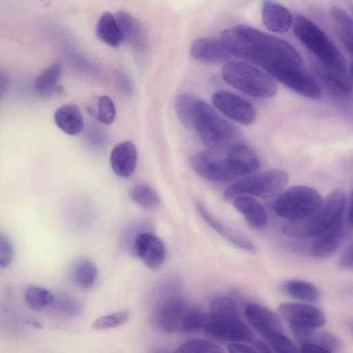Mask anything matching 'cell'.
<instances>
[{
    "label": "cell",
    "mask_w": 353,
    "mask_h": 353,
    "mask_svg": "<svg viewBox=\"0 0 353 353\" xmlns=\"http://www.w3.org/2000/svg\"><path fill=\"white\" fill-rule=\"evenodd\" d=\"M220 40L231 57L254 63L265 71L279 66H301V54L290 43L254 28L225 29Z\"/></svg>",
    "instance_id": "cell-1"
},
{
    "label": "cell",
    "mask_w": 353,
    "mask_h": 353,
    "mask_svg": "<svg viewBox=\"0 0 353 353\" xmlns=\"http://www.w3.org/2000/svg\"><path fill=\"white\" fill-rule=\"evenodd\" d=\"M192 169L204 179L216 183L228 182L256 172L260 161L254 150L239 143L222 150L194 153L190 159Z\"/></svg>",
    "instance_id": "cell-2"
},
{
    "label": "cell",
    "mask_w": 353,
    "mask_h": 353,
    "mask_svg": "<svg viewBox=\"0 0 353 353\" xmlns=\"http://www.w3.org/2000/svg\"><path fill=\"white\" fill-rule=\"evenodd\" d=\"M292 26L297 39L314 56V67L350 74L343 54L316 23L305 16L295 14Z\"/></svg>",
    "instance_id": "cell-3"
},
{
    "label": "cell",
    "mask_w": 353,
    "mask_h": 353,
    "mask_svg": "<svg viewBox=\"0 0 353 353\" xmlns=\"http://www.w3.org/2000/svg\"><path fill=\"white\" fill-rule=\"evenodd\" d=\"M347 199L344 190H334L322 199L317 208L309 216L285 225L282 228L283 234L294 238L316 236L345 214Z\"/></svg>",
    "instance_id": "cell-4"
},
{
    "label": "cell",
    "mask_w": 353,
    "mask_h": 353,
    "mask_svg": "<svg viewBox=\"0 0 353 353\" xmlns=\"http://www.w3.org/2000/svg\"><path fill=\"white\" fill-rule=\"evenodd\" d=\"M193 130H196L208 150H225L242 142L239 130L199 99L196 105Z\"/></svg>",
    "instance_id": "cell-5"
},
{
    "label": "cell",
    "mask_w": 353,
    "mask_h": 353,
    "mask_svg": "<svg viewBox=\"0 0 353 353\" xmlns=\"http://www.w3.org/2000/svg\"><path fill=\"white\" fill-rule=\"evenodd\" d=\"M221 74L227 83L254 97L270 98L277 92L276 83L271 75L245 62L225 63Z\"/></svg>",
    "instance_id": "cell-6"
},
{
    "label": "cell",
    "mask_w": 353,
    "mask_h": 353,
    "mask_svg": "<svg viewBox=\"0 0 353 353\" xmlns=\"http://www.w3.org/2000/svg\"><path fill=\"white\" fill-rule=\"evenodd\" d=\"M288 181V173L280 169L253 173L225 188L223 198L225 201L232 200L241 195L270 198L280 193Z\"/></svg>",
    "instance_id": "cell-7"
},
{
    "label": "cell",
    "mask_w": 353,
    "mask_h": 353,
    "mask_svg": "<svg viewBox=\"0 0 353 353\" xmlns=\"http://www.w3.org/2000/svg\"><path fill=\"white\" fill-rule=\"evenodd\" d=\"M320 193L307 185H294L282 192L273 203L279 216L296 221L312 213L322 201Z\"/></svg>",
    "instance_id": "cell-8"
},
{
    "label": "cell",
    "mask_w": 353,
    "mask_h": 353,
    "mask_svg": "<svg viewBox=\"0 0 353 353\" xmlns=\"http://www.w3.org/2000/svg\"><path fill=\"white\" fill-rule=\"evenodd\" d=\"M352 223L345 214L330 228L315 236L311 245V255L324 259L334 254L351 235Z\"/></svg>",
    "instance_id": "cell-9"
},
{
    "label": "cell",
    "mask_w": 353,
    "mask_h": 353,
    "mask_svg": "<svg viewBox=\"0 0 353 353\" xmlns=\"http://www.w3.org/2000/svg\"><path fill=\"white\" fill-rule=\"evenodd\" d=\"M203 332L209 337L232 342L251 343L254 336L239 317H214L210 315Z\"/></svg>",
    "instance_id": "cell-10"
},
{
    "label": "cell",
    "mask_w": 353,
    "mask_h": 353,
    "mask_svg": "<svg viewBox=\"0 0 353 353\" xmlns=\"http://www.w3.org/2000/svg\"><path fill=\"white\" fill-rule=\"evenodd\" d=\"M290 90L310 99L321 97V91L315 79L300 66H279L268 72Z\"/></svg>",
    "instance_id": "cell-11"
},
{
    "label": "cell",
    "mask_w": 353,
    "mask_h": 353,
    "mask_svg": "<svg viewBox=\"0 0 353 353\" xmlns=\"http://www.w3.org/2000/svg\"><path fill=\"white\" fill-rule=\"evenodd\" d=\"M212 101L220 112L240 124L251 125L256 118L254 106L234 93L224 90L216 92L212 97Z\"/></svg>",
    "instance_id": "cell-12"
},
{
    "label": "cell",
    "mask_w": 353,
    "mask_h": 353,
    "mask_svg": "<svg viewBox=\"0 0 353 353\" xmlns=\"http://www.w3.org/2000/svg\"><path fill=\"white\" fill-rule=\"evenodd\" d=\"M190 311L180 298L168 297L155 309L152 318V325L163 333L181 331L182 321Z\"/></svg>",
    "instance_id": "cell-13"
},
{
    "label": "cell",
    "mask_w": 353,
    "mask_h": 353,
    "mask_svg": "<svg viewBox=\"0 0 353 353\" xmlns=\"http://www.w3.org/2000/svg\"><path fill=\"white\" fill-rule=\"evenodd\" d=\"M279 313L289 325L318 328L323 325L326 318L318 307L303 303H285L278 307Z\"/></svg>",
    "instance_id": "cell-14"
},
{
    "label": "cell",
    "mask_w": 353,
    "mask_h": 353,
    "mask_svg": "<svg viewBox=\"0 0 353 353\" xmlns=\"http://www.w3.org/2000/svg\"><path fill=\"white\" fill-rule=\"evenodd\" d=\"M244 314L250 325L265 338L272 333L283 332L279 317L260 304L248 303Z\"/></svg>",
    "instance_id": "cell-15"
},
{
    "label": "cell",
    "mask_w": 353,
    "mask_h": 353,
    "mask_svg": "<svg viewBox=\"0 0 353 353\" xmlns=\"http://www.w3.org/2000/svg\"><path fill=\"white\" fill-rule=\"evenodd\" d=\"M134 245L138 256L150 268L159 267L165 259L166 249L163 242L151 233L139 234L134 239Z\"/></svg>",
    "instance_id": "cell-16"
},
{
    "label": "cell",
    "mask_w": 353,
    "mask_h": 353,
    "mask_svg": "<svg viewBox=\"0 0 353 353\" xmlns=\"http://www.w3.org/2000/svg\"><path fill=\"white\" fill-rule=\"evenodd\" d=\"M196 209L204 221L231 243L247 252L252 253L256 252L255 245L245 234L223 223L214 216L201 203H196Z\"/></svg>",
    "instance_id": "cell-17"
},
{
    "label": "cell",
    "mask_w": 353,
    "mask_h": 353,
    "mask_svg": "<svg viewBox=\"0 0 353 353\" xmlns=\"http://www.w3.org/2000/svg\"><path fill=\"white\" fill-rule=\"evenodd\" d=\"M261 10L263 23L268 30L283 34L292 28L293 16L281 3L274 0H263Z\"/></svg>",
    "instance_id": "cell-18"
},
{
    "label": "cell",
    "mask_w": 353,
    "mask_h": 353,
    "mask_svg": "<svg viewBox=\"0 0 353 353\" xmlns=\"http://www.w3.org/2000/svg\"><path fill=\"white\" fill-rule=\"evenodd\" d=\"M190 53L193 59L208 64H219L231 57L220 39L210 37L194 40L191 45Z\"/></svg>",
    "instance_id": "cell-19"
},
{
    "label": "cell",
    "mask_w": 353,
    "mask_h": 353,
    "mask_svg": "<svg viewBox=\"0 0 353 353\" xmlns=\"http://www.w3.org/2000/svg\"><path fill=\"white\" fill-rule=\"evenodd\" d=\"M137 163V150L131 141H123L117 145L110 154V164L114 172L122 178L130 176Z\"/></svg>",
    "instance_id": "cell-20"
},
{
    "label": "cell",
    "mask_w": 353,
    "mask_h": 353,
    "mask_svg": "<svg viewBox=\"0 0 353 353\" xmlns=\"http://www.w3.org/2000/svg\"><path fill=\"white\" fill-rule=\"evenodd\" d=\"M235 209L252 228L262 229L268 223V214L263 205L248 195L238 196L233 199Z\"/></svg>",
    "instance_id": "cell-21"
},
{
    "label": "cell",
    "mask_w": 353,
    "mask_h": 353,
    "mask_svg": "<svg viewBox=\"0 0 353 353\" xmlns=\"http://www.w3.org/2000/svg\"><path fill=\"white\" fill-rule=\"evenodd\" d=\"M123 39L134 48L142 50L146 46V38L140 23L125 11H120L115 17Z\"/></svg>",
    "instance_id": "cell-22"
},
{
    "label": "cell",
    "mask_w": 353,
    "mask_h": 353,
    "mask_svg": "<svg viewBox=\"0 0 353 353\" xmlns=\"http://www.w3.org/2000/svg\"><path fill=\"white\" fill-rule=\"evenodd\" d=\"M56 125L69 135H77L84 128L83 118L79 108L73 104L59 107L54 112Z\"/></svg>",
    "instance_id": "cell-23"
},
{
    "label": "cell",
    "mask_w": 353,
    "mask_h": 353,
    "mask_svg": "<svg viewBox=\"0 0 353 353\" xmlns=\"http://www.w3.org/2000/svg\"><path fill=\"white\" fill-rule=\"evenodd\" d=\"M62 72V65L54 62L44 69L35 79L33 88L37 95L48 97L56 90Z\"/></svg>",
    "instance_id": "cell-24"
},
{
    "label": "cell",
    "mask_w": 353,
    "mask_h": 353,
    "mask_svg": "<svg viewBox=\"0 0 353 353\" xmlns=\"http://www.w3.org/2000/svg\"><path fill=\"white\" fill-rule=\"evenodd\" d=\"M96 32L101 41L112 47L119 46L123 40L116 18L110 12H105L101 17Z\"/></svg>",
    "instance_id": "cell-25"
},
{
    "label": "cell",
    "mask_w": 353,
    "mask_h": 353,
    "mask_svg": "<svg viewBox=\"0 0 353 353\" xmlns=\"http://www.w3.org/2000/svg\"><path fill=\"white\" fill-rule=\"evenodd\" d=\"M330 16L336 28L340 40L347 51L352 54L353 24L351 17L340 8H333Z\"/></svg>",
    "instance_id": "cell-26"
},
{
    "label": "cell",
    "mask_w": 353,
    "mask_h": 353,
    "mask_svg": "<svg viewBox=\"0 0 353 353\" xmlns=\"http://www.w3.org/2000/svg\"><path fill=\"white\" fill-rule=\"evenodd\" d=\"M97 268L91 260L80 259L73 265L71 270L72 281L80 288L89 289L92 288L97 278Z\"/></svg>",
    "instance_id": "cell-27"
},
{
    "label": "cell",
    "mask_w": 353,
    "mask_h": 353,
    "mask_svg": "<svg viewBox=\"0 0 353 353\" xmlns=\"http://www.w3.org/2000/svg\"><path fill=\"white\" fill-rule=\"evenodd\" d=\"M283 292L288 296L296 299L316 302L320 299V291L310 282L300 279H291L283 283Z\"/></svg>",
    "instance_id": "cell-28"
},
{
    "label": "cell",
    "mask_w": 353,
    "mask_h": 353,
    "mask_svg": "<svg viewBox=\"0 0 353 353\" xmlns=\"http://www.w3.org/2000/svg\"><path fill=\"white\" fill-rule=\"evenodd\" d=\"M198 98L190 94H181L176 99L175 110L180 121L187 128L193 129L194 117Z\"/></svg>",
    "instance_id": "cell-29"
},
{
    "label": "cell",
    "mask_w": 353,
    "mask_h": 353,
    "mask_svg": "<svg viewBox=\"0 0 353 353\" xmlns=\"http://www.w3.org/2000/svg\"><path fill=\"white\" fill-rule=\"evenodd\" d=\"M130 199L138 205L144 208H154L159 203L157 191L150 185L138 183L130 190Z\"/></svg>",
    "instance_id": "cell-30"
},
{
    "label": "cell",
    "mask_w": 353,
    "mask_h": 353,
    "mask_svg": "<svg viewBox=\"0 0 353 353\" xmlns=\"http://www.w3.org/2000/svg\"><path fill=\"white\" fill-rule=\"evenodd\" d=\"M24 297L28 307L37 311L50 306L54 299V295L48 289L34 285L27 288Z\"/></svg>",
    "instance_id": "cell-31"
},
{
    "label": "cell",
    "mask_w": 353,
    "mask_h": 353,
    "mask_svg": "<svg viewBox=\"0 0 353 353\" xmlns=\"http://www.w3.org/2000/svg\"><path fill=\"white\" fill-rule=\"evenodd\" d=\"M209 314L214 317H239V310L233 299L220 296L212 301Z\"/></svg>",
    "instance_id": "cell-32"
},
{
    "label": "cell",
    "mask_w": 353,
    "mask_h": 353,
    "mask_svg": "<svg viewBox=\"0 0 353 353\" xmlns=\"http://www.w3.org/2000/svg\"><path fill=\"white\" fill-rule=\"evenodd\" d=\"M176 353H223L224 350L217 344L204 339H192L183 343Z\"/></svg>",
    "instance_id": "cell-33"
},
{
    "label": "cell",
    "mask_w": 353,
    "mask_h": 353,
    "mask_svg": "<svg viewBox=\"0 0 353 353\" xmlns=\"http://www.w3.org/2000/svg\"><path fill=\"white\" fill-rule=\"evenodd\" d=\"M93 114L101 123L106 125L111 124L116 116L114 102L108 96H101L97 101Z\"/></svg>",
    "instance_id": "cell-34"
},
{
    "label": "cell",
    "mask_w": 353,
    "mask_h": 353,
    "mask_svg": "<svg viewBox=\"0 0 353 353\" xmlns=\"http://www.w3.org/2000/svg\"><path fill=\"white\" fill-rule=\"evenodd\" d=\"M50 306L58 312L70 316L79 314L81 310L79 303L76 299L67 295L54 296Z\"/></svg>",
    "instance_id": "cell-35"
},
{
    "label": "cell",
    "mask_w": 353,
    "mask_h": 353,
    "mask_svg": "<svg viewBox=\"0 0 353 353\" xmlns=\"http://www.w3.org/2000/svg\"><path fill=\"white\" fill-rule=\"evenodd\" d=\"M208 319L209 314L197 311H190L182 321L181 331L185 332L203 331Z\"/></svg>",
    "instance_id": "cell-36"
},
{
    "label": "cell",
    "mask_w": 353,
    "mask_h": 353,
    "mask_svg": "<svg viewBox=\"0 0 353 353\" xmlns=\"http://www.w3.org/2000/svg\"><path fill=\"white\" fill-rule=\"evenodd\" d=\"M268 344L276 352L295 353L299 349L294 343L284 334L283 332H275L265 337Z\"/></svg>",
    "instance_id": "cell-37"
},
{
    "label": "cell",
    "mask_w": 353,
    "mask_h": 353,
    "mask_svg": "<svg viewBox=\"0 0 353 353\" xmlns=\"http://www.w3.org/2000/svg\"><path fill=\"white\" fill-rule=\"evenodd\" d=\"M130 313L127 311L115 312L109 315L101 316L92 323L94 330H105L117 327L128 321Z\"/></svg>",
    "instance_id": "cell-38"
},
{
    "label": "cell",
    "mask_w": 353,
    "mask_h": 353,
    "mask_svg": "<svg viewBox=\"0 0 353 353\" xmlns=\"http://www.w3.org/2000/svg\"><path fill=\"white\" fill-rule=\"evenodd\" d=\"M313 343L323 347L327 350L330 353L334 352L340 350L342 347L341 339L329 332H316Z\"/></svg>",
    "instance_id": "cell-39"
},
{
    "label": "cell",
    "mask_w": 353,
    "mask_h": 353,
    "mask_svg": "<svg viewBox=\"0 0 353 353\" xmlns=\"http://www.w3.org/2000/svg\"><path fill=\"white\" fill-rule=\"evenodd\" d=\"M14 250L10 241L0 233V268H7L12 263Z\"/></svg>",
    "instance_id": "cell-40"
},
{
    "label": "cell",
    "mask_w": 353,
    "mask_h": 353,
    "mask_svg": "<svg viewBox=\"0 0 353 353\" xmlns=\"http://www.w3.org/2000/svg\"><path fill=\"white\" fill-rule=\"evenodd\" d=\"M115 85L117 90L124 95L131 96L134 92L133 83L130 77L122 72L115 74Z\"/></svg>",
    "instance_id": "cell-41"
},
{
    "label": "cell",
    "mask_w": 353,
    "mask_h": 353,
    "mask_svg": "<svg viewBox=\"0 0 353 353\" xmlns=\"http://www.w3.org/2000/svg\"><path fill=\"white\" fill-rule=\"evenodd\" d=\"M87 141L93 147L101 148L106 143L107 138L103 132L91 128L87 133Z\"/></svg>",
    "instance_id": "cell-42"
},
{
    "label": "cell",
    "mask_w": 353,
    "mask_h": 353,
    "mask_svg": "<svg viewBox=\"0 0 353 353\" xmlns=\"http://www.w3.org/2000/svg\"><path fill=\"white\" fill-rule=\"evenodd\" d=\"M353 247L351 242L345 248L339 261V267L345 270H352L353 268L352 261Z\"/></svg>",
    "instance_id": "cell-43"
},
{
    "label": "cell",
    "mask_w": 353,
    "mask_h": 353,
    "mask_svg": "<svg viewBox=\"0 0 353 353\" xmlns=\"http://www.w3.org/2000/svg\"><path fill=\"white\" fill-rule=\"evenodd\" d=\"M299 351L304 353H330L327 350L314 343L299 344Z\"/></svg>",
    "instance_id": "cell-44"
},
{
    "label": "cell",
    "mask_w": 353,
    "mask_h": 353,
    "mask_svg": "<svg viewBox=\"0 0 353 353\" xmlns=\"http://www.w3.org/2000/svg\"><path fill=\"white\" fill-rule=\"evenodd\" d=\"M228 350L229 352L234 353L256 352L253 347L241 342H232L229 343L228 345Z\"/></svg>",
    "instance_id": "cell-45"
},
{
    "label": "cell",
    "mask_w": 353,
    "mask_h": 353,
    "mask_svg": "<svg viewBox=\"0 0 353 353\" xmlns=\"http://www.w3.org/2000/svg\"><path fill=\"white\" fill-rule=\"evenodd\" d=\"M9 86V80L6 73L0 68V99L6 93Z\"/></svg>",
    "instance_id": "cell-46"
},
{
    "label": "cell",
    "mask_w": 353,
    "mask_h": 353,
    "mask_svg": "<svg viewBox=\"0 0 353 353\" xmlns=\"http://www.w3.org/2000/svg\"><path fill=\"white\" fill-rule=\"evenodd\" d=\"M252 344L253 349L256 352H271L272 350L268 344L259 339H254L251 343Z\"/></svg>",
    "instance_id": "cell-47"
}]
</instances>
